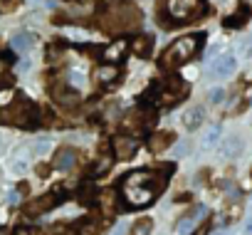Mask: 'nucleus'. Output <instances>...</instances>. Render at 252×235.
<instances>
[{"mask_svg":"<svg viewBox=\"0 0 252 235\" xmlns=\"http://www.w3.org/2000/svg\"><path fill=\"white\" fill-rule=\"evenodd\" d=\"M163 188H166V178L156 171H149V168L131 171V173H126L121 178V196L134 208L149 205Z\"/></svg>","mask_w":252,"mask_h":235,"instance_id":"nucleus-1","label":"nucleus"},{"mask_svg":"<svg viewBox=\"0 0 252 235\" xmlns=\"http://www.w3.org/2000/svg\"><path fill=\"white\" fill-rule=\"evenodd\" d=\"M141 23V13L131 0H109L106 13L101 15V28L109 33H124L134 30Z\"/></svg>","mask_w":252,"mask_h":235,"instance_id":"nucleus-2","label":"nucleus"},{"mask_svg":"<svg viewBox=\"0 0 252 235\" xmlns=\"http://www.w3.org/2000/svg\"><path fill=\"white\" fill-rule=\"evenodd\" d=\"M37 116H40V111H37V106H35L28 97H15V99L3 109V116H0V119H3L5 124L28 129V127H35V124H37Z\"/></svg>","mask_w":252,"mask_h":235,"instance_id":"nucleus-3","label":"nucleus"},{"mask_svg":"<svg viewBox=\"0 0 252 235\" xmlns=\"http://www.w3.org/2000/svg\"><path fill=\"white\" fill-rule=\"evenodd\" d=\"M200 40H203V35H186V37L176 40V42L163 52L161 67H163V69H173V67L186 65L188 60H193L195 52H198V47H200Z\"/></svg>","mask_w":252,"mask_h":235,"instance_id":"nucleus-4","label":"nucleus"},{"mask_svg":"<svg viewBox=\"0 0 252 235\" xmlns=\"http://www.w3.org/2000/svg\"><path fill=\"white\" fill-rule=\"evenodd\" d=\"M166 13L171 20H176V25H181L183 20L203 13V0H166Z\"/></svg>","mask_w":252,"mask_h":235,"instance_id":"nucleus-5","label":"nucleus"},{"mask_svg":"<svg viewBox=\"0 0 252 235\" xmlns=\"http://www.w3.org/2000/svg\"><path fill=\"white\" fill-rule=\"evenodd\" d=\"M186 97H188V82L181 77H168L163 89H161V99L166 104H173V101H181Z\"/></svg>","mask_w":252,"mask_h":235,"instance_id":"nucleus-6","label":"nucleus"},{"mask_svg":"<svg viewBox=\"0 0 252 235\" xmlns=\"http://www.w3.org/2000/svg\"><path fill=\"white\" fill-rule=\"evenodd\" d=\"M111 149H114V154H116L119 161H129L131 156H136L139 141H136L134 136H116L114 144H111Z\"/></svg>","mask_w":252,"mask_h":235,"instance_id":"nucleus-7","label":"nucleus"},{"mask_svg":"<svg viewBox=\"0 0 252 235\" xmlns=\"http://www.w3.org/2000/svg\"><path fill=\"white\" fill-rule=\"evenodd\" d=\"M235 67H237V62H235L232 55H220V57H215V60L208 65V74L222 79V77H230V74L235 72Z\"/></svg>","mask_w":252,"mask_h":235,"instance_id":"nucleus-8","label":"nucleus"},{"mask_svg":"<svg viewBox=\"0 0 252 235\" xmlns=\"http://www.w3.org/2000/svg\"><path fill=\"white\" fill-rule=\"evenodd\" d=\"M149 119H151V114H149V111H144V109H134V111H129V114L124 116L121 127H124V132H134V134H139V132H144V127L149 124Z\"/></svg>","mask_w":252,"mask_h":235,"instance_id":"nucleus-9","label":"nucleus"},{"mask_svg":"<svg viewBox=\"0 0 252 235\" xmlns=\"http://www.w3.org/2000/svg\"><path fill=\"white\" fill-rule=\"evenodd\" d=\"M126 50H129V42L126 40H116V42H109L104 50H101V57H104V62H121L124 57H126Z\"/></svg>","mask_w":252,"mask_h":235,"instance_id":"nucleus-10","label":"nucleus"},{"mask_svg":"<svg viewBox=\"0 0 252 235\" xmlns=\"http://www.w3.org/2000/svg\"><path fill=\"white\" fill-rule=\"evenodd\" d=\"M74 166H77V151L69 149V146L60 149L57 156H55V168L57 171H72Z\"/></svg>","mask_w":252,"mask_h":235,"instance_id":"nucleus-11","label":"nucleus"},{"mask_svg":"<svg viewBox=\"0 0 252 235\" xmlns=\"http://www.w3.org/2000/svg\"><path fill=\"white\" fill-rule=\"evenodd\" d=\"M52 97H55V101H60L64 109H72V106H77V104H79V94H77V89L55 87V89H52Z\"/></svg>","mask_w":252,"mask_h":235,"instance_id":"nucleus-12","label":"nucleus"},{"mask_svg":"<svg viewBox=\"0 0 252 235\" xmlns=\"http://www.w3.org/2000/svg\"><path fill=\"white\" fill-rule=\"evenodd\" d=\"M173 139H176V136H173L171 132H156V134H151V139H149V149H151L154 154H161V151H166V149L171 146Z\"/></svg>","mask_w":252,"mask_h":235,"instance_id":"nucleus-13","label":"nucleus"},{"mask_svg":"<svg viewBox=\"0 0 252 235\" xmlns=\"http://www.w3.org/2000/svg\"><path fill=\"white\" fill-rule=\"evenodd\" d=\"M94 79H96L99 84H111V82L119 79V67L106 62V65H101V67L94 69Z\"/></svg>","mask_w":252,"mask_h":235,"instance_id":"nucleus-14","label":"nucleus"},{"mask_svg":"<svg viewBox=\"0 0 252 235\" xmlns=\"http://www.w3.org/2000/svg\"><path fill=\"white\" fill-rule=\"evenodd\" d=\"M240 151H242V141H240L237 136H227L225 141H220V154H222V159H235Z\"/></svg>","mask_w":252,"mask_h":235,"instance_id":"nucleus-15","label":"nucleus"},{"mask_svg":"<svg viewBox=\"0 0 252 235\" xmlns=\"http://www.w3.org/2000/svg\"><path fill=\"white\" fill-rule=\"evenodd\" d=\"M55 203H57V196H55V193H52V196H42V198H37L35 203L28 205V213H30V215H40V213L50 210Z\"/></svg>","mask_w":252,"mask_h":235,"instance_id":"nucleus-16","label":"nucleus"},{"mask_svg":"<svg viewBox=\"0 0 252 235\" xmlns=\"http://www.w3.org/2000/svg\"><path fill=\"white\" fill-rule=\"evenodd\" d=\"M203 116H205V109H203V106H190V109L183 114V124H186V129H195V127H200Z\"/></svg>","mask_w":252,"mask_h":235,"instance_id":"nucleus-17","label":"nucleus"},{"mask_svg":"<svg viewBox=\"0 0 252 235\" xmlns=\"http://www.w3.org/2000/svg\"><path fill=\"white\" fill-rule=\"evenodd\" d=\"M247 20H250V8L247 5H240L237 13H232L230 18H225V25L227 28H242Z\"/></svg>","mask_w":252,"mask_h":235,"instance_id":"nucleus-18","label":"nucleus"},{"mask_svg":"<svg viewBox=\"0 0 252 235\" xmlns=\"http://www.w3.org/2000/svg\"><path fill=\"white\" fill-rule=\"evenodd\" d=\"M134 52L139 55V57H149L151 55V50H154V40L149 37V35H139L136 40H134Z\"/></svg>","mask_w":252,"mask_h":235,"instance_id":"nucleus-19","label":"nucleus"},{"mask_svg":"<svg viewBox=\"0 0 252 235\" xmlns=\"http://www.w3.org/2000/svg\"><path fill=\"white\" fill-rule=\"evenodd\" d=\"M32 42H35V37L28 35V33H18V35L10 40V45H13L15 52H28V50L32 47Z\"/></svg>","mask_w":252,"mask_h":235,"instance_id":"nucleus-20","label":"nucleus"},{"mask_svg":"<svg viewBox=\"0 0 252 235\" xmlns=\"http://www.w3.org/2000/svg\"><path fill=\"white\" fill-rule=\"evenodd\" d=\"M218 139H220V127H218V124H213V127L203 134V149H213Z\"/></svg>","mask_w":252,"mask_h":235,"instance_id":"nucleus-21","label":"nucleus"},{"mask_svg":"<svg viewBox=\"0 0 252 235\" xmlns=\"http://www.w3.org/2000/svg\"><path fill=\"white\" fill-rule=\"evenodd\" d=\"M151 230H154V220L151 218H141V220H136L131 235H151Z\"/></svg>","mask_w":252,"mask_h":235,"instance_id":"nucleus-22","label":"nucleus"},{"mask_svg":"<svg viewBox=\"0 0 252 235\" xmlns=\"http://www.w3.org/2000/svg\"><path fill=\"white\" fill-rule=\"evenodd\" d=\"M195 223H198V218H195V210H193V213H188V215H183V218H181L178 233H181V235H188V233L193 230V225H195Z\"/></svg>","mask_w":252,"mask_h":235,"instance_id":"nucleus-23","label":"nucleus"},{"mask_svg":"<svg viewBox=\"0 0 252 235\" xmlns=\"http://www.w3.org/2000/svg\"><path fill=\"white\" fill-rule=\"evenodd\" d=\"M8 67H10V60L3 55L0 57V87H5V84H10V77H8Z\"/></svg>","mask_w":252,"mask_h":235,"instance_id":"nucleus-24","label":"nucleus"},{"mask_svg":"<svg viewBox=\"0 0 252 235\" xmlns=\"http://www.w3.org/2000/svg\"><path fill=\"white\" fill-rule=\"evenodd\" d=\"M28 159H30V154H28V151H20V154L15 156V164H13V168H15L18 173H23V171L28 168Z\"/></svg>","mask_w":252,"mask_h":235,"instance_id":"nucleus-25","label":"nucleus"},{"mask_svg":"<svg viewBox=\"0 0 252 235\" xmlns=\"http://www.w3.org/2000/svg\"><path fill=\"white\" fill-rule=\"evenodd\" d=\"M109 168H111V159H99V164H94L92 168V176H104Z\"/></svg>","mask_w":252,"mask_h":235,"instance_id":"nucleus-26","label":"nucleus"},{"mask_svg":"<svg viewBox=\"0 0 252 235\" xmlns=\"http://www.w3.org/2000/svg\"><path fill=\"white\" fill-rule=\"evenodd\" d=\"M101 208H104L106 213L114 210V191H104V193H101Z\"/></svg>","mask_w":252,"mask_h":235,"instance_id":"nucleus-27","label":"nucleus"},{"mask_svg":"<svg viewBox=\"0 0 252 235\" xmlns=\"http://www.w3.org/2000/svg\"><path fill=\"white\" fill-rule=\"evenodd\" d=\"M77 233H79V235H94V233H96V220L82 223V225L77 228Z\"/></svg>","mask_w":252,"mask_h":235,"instance_id":"nucleus-28","label":"nucleus"},{"mask_svg":"<svg viewBox=\"0 0 252 235\" xmlns=\"http://www.w3.org/2000/svg\"><path fill=\"white\" fill-rule=\"evenodd\" d=\"M69 84H72L74 89H82V87H84V74H79V72H69Z\"/></svg>","mask_w":252,"mask_h":235,"instance_id":"nucleus-29","label":"nucleus"},{"mask_svg":"<svg viewBox=\"0 0 252 235\" xmlns=\"http://www.w3.org/2000/svg\"><path fill=\"white\" fill-rule=\"evenodd\" d=\"M222 97H225V92H222V89H213V92L208 94V101H213V104H220V101H222Z\"/></svg>","mask_w":252,"mask_h":235,"instance_id":"nucleus-30","label":"nucleus"},{"mask_svg":"<svg viewBox=\"0 0 252 235\" xmlns=\"http://www.w3.org/2000/svg\"><path fill=\"white\" fill-rule=\"evenodd\" d=\"M47 149H50V141H47V139H37V144H35V154L42 156Z\"/></svg>","mask_w":252,"mask_h":235,"instance_id":"nucleus-31","label":"nucleus"},{"mask_svg":"<svg viewBox=\"0 0 252 235\" xmlns=\"http://www.w3.org/2000/svg\"><path fill=\"white\" fill-rule=\"evenodd\" d=\"M190 151V144L188 141H178V146H176V156H186Z\"/></svg>","mask_w":252,"mask_h":235,"instance_id":"nucleus-32","label":"nucleus"},{"mask_svg":"<svg viewBox=\"0 0 252 235\" xmlns=\"http://www.w3.org/2000/svg\"><path fill=\"white\" fill-rule=\"evenodd\" d=\"M193 235H210V223H203V225H198V230H195Z\"/></svg>","mask_w":252,"mask_h":235,"instance_id":"nucleus-33","label":"nucleus"},{"mask_svg":"<svg viewBox=\"0 0 252 235\" xmlns=\"http://www.w3.org/2000/svg\"><path fill=\"white\" fill-rule=\"evenodd\" d=\"M8 203H10V205H18V203H20V193H18V191H10V196H8Z\"/></svg>","mask_w":252,"mask_h":235,"instance_id":"nucleus-34","label":"nucleus"},{"mask_svg":"<svg viewBox=\"0 0 252 235\" xmlns=\"http://www.w3.org/2000/svg\"><path fill=\"white\" fill-rule=\"evenodd\" d=\"M111 235H126V225H124V223H119V225L114 228V233H111Z\"/></svg>","mask_w":252,"mask_h":235,"instance_id":"nucleus-35","label":"nucleus"},{"mask_svg":"<svg viewBox=\"0 0 252 235\" xmlns=\"http://www.w3.org/2000/svg\"><path fill=\"white\" fill-rule=\"evenodd\" d=\"M15 235H35V233H32L30 228H25V225H23V228H18V230H15Z\"/></svg>","mask_w":252,"mask_h":235,"instance_id":"nucleus-36","label":"nucleus"},{"mask_svg":"<svg viewBox=\"0 0 252 235\" xmlns=\"http://www.w3.org/2000/svg\"><path fill=\"white\" fill-rule=\"evenodd\" d=\"M245 235H252V218H250L247 225H245Z\"/></svg>","mask_w":252,"mask_h":235,"instance_id":"nucleus-37","label":"nucleus"},{"mask_svg":"<svg viewBox=\"0 0 252 235\" xmlns=\"http://www.w3.org/2000/svg\"><path fill=\"white\" fill-rule=\"evenodd\" d=\"M0 235H8V233H5V230H3V228H0Z\"/></svg>","mask_w":252,"mask_h":235,"instance_id":"nucleus-38","label":"nucleus"}]
</instances>
